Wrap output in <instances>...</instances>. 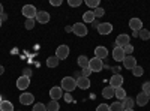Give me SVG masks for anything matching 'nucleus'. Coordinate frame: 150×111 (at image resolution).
I'll use <instances>...</instances> for the list:
<instances>
[{"label":"nucleus","instance_id":"1","mask_svg":"<svg viewBox=\"0 0 150 111\" xmlns=\"http://www.w3.org/2000/svg\"><path fill=\"white\" fill-rule=\"evenodd\" d=\"M75 87H77V80L74 77H65L62 80V90H66L69 93V92L75 90Z\"/></svg>","mask_w":150,"mask_h":111},{"label":"nucleus","instance_id":"2","mask_svg":"<svg viewBox=\"0 0 150 111\" xmlns=\"http://www.w3.org/2000/svg\"><path fill=\"white\" fill-rule=\"evenodd\" d=\"M72 32L75 33V36L83 38V36H87V26L84 23H75L72 26Z\"/></svg>","mask_w":150,"mask_h":111},{"label":"nucleus","instance_id":"3","mask_svg":"<svg viewBox=\"0 0 150 111\" xmlns=\"http://www.w3.org/2000/svg\"><path fill=\"white\" fill-rule=\"evenodd\" d=\"M89 68L92 69V72H101L104 69V62L98 57H93L89 62Z\"/></svg>","mask_w":150,"mask_h":111},{"label":"nucleus","instance_id":"4","mask_svg":"<svg viewBox=\"0 0 150 111\" xmlns=\"http://www.w3.org/2000/svg\"><path fill=\"white\" fill-rule=\"evenodd\" d=\"M21 14L26 17V18H35L36 14H38V11H36V8L33 5H26V6H23Z\"/></svg>","mask_w":150,"mask_h":111},{"label":"nucleus","instance_id":"5","mask_svg":"<svg viewBox=\"0 0 150 111\" xmlns=\"http://www.w3.org/2000/svg\"><path fill=\"white\" fill-rule=\"evenodd\" d=\"M68 56H69V47H68V45H60V47H57L56 57H57L59 60H65Z\"/></svg>","mask_w":150,"mask_h":111},{"label":"nucleus","instance_id":"6","mask_svg":"<svg viewBox=\"0 0 150 111\" xmlns=\"http://www.w3.org/2000/svg\"><path fill=\"white\" fill-rule=\"evenodd\" d=\"M129 44H131V36L125 35V33L119 35L117 38H116V47L123 48V47H126V45H129Z\"/></svg>","mask_w":150,"mask_h":111},{"label":"nucleus","instance_id":"7","mask_svg":"<svg viewBox=\"0 0 150 111\" xmlns=\"http://www.w3.org/2000/svg\"><path fill=\"white\" fill-rule=\"evenodd\" d=\"M35 20L39 23V24H47L50 20H51V17H50V14H48L47 11H38Z\"/></svg>","mask_w":150,"mask_h":111},{"label":"nucleus","instance_id":"8","mask_svg":"<svg viewBox=\"0 0 150 111\" xmlns=\"http://www.w3.org/2000/svg\"><path fill=\"white\" fill-rule=\"evenodd\" d=\"M96 30L99 32V35H102V36L110 35V33L112 32V24H111V23H101Z\"/></svg>","mask_w":150,"mask_h":111},{"label":"nucleus","instance_id":"9","mask_svg":"<svg viewBox=\"0 0 150 111\" xmlns=\"http://www.w3.org/2000/svg\"><path fill=\"white\" fill-rule=\"evenodd\" d=\"M122 84H123V77L120 75V74H117V75H112L111 77V80H110V86L112 89H119V87H122Z\"/></svg>","mask_w":150,"mask_h":111},{"label":"nucleus","instance_id":"10","mask_svg":"<svg viewBox=\"0 0 150 111\" xmlns=\"http://www.w3.org/2000/svg\"><path fill=\"white\" fill-rule=\"evenodd\" d=\"M129 27L132 29V32H140L143 27V21L140 18H131L129 20Z\"/></svg>","mask_w":150,"mask_h":111},{"label":"nucleus","instance_id":"11","mask_svg":"<svg viewBox=\"0 0 150 111\" xmlns=\"http://www.w3.org/2000/svg\"><path fill=\"white\" fill-rule=\"evenodd\" d=\"M35 101V96L32 93H21L20 95V104L21 105H30Z\"/></svg>","mask_w":150,"mask_h":111},{"label":"nucleus","instance_id":"12","mask_svg":"<svg viewBox=\"0 0 150 111\" xmlns=\"http://www.w3.org/2000/svg\"><path fill=\"white\" fill-rule=\"evenodd\" d=\"M29 86H30V78H27V77L21 75V77L17 80V87H18L20 90H26Z\"/></svg>","mask_w":150,"mask_h":111},{"label":"nucleus","instance_id":"13","mask_svg":"<svg viewBox=\"0 0 150 111\" xmlns=\"http://www.w3.org/2000/svg\"><path fill=\"white\" fill-rule=\"evenodd\" d=\"M95 57H98V59H101V60H104V59H107L108 57V50L105 47H96L95 48Z\"/></svg>","mask_w":150,"mask_h":111},{"label":"nucleus","instance_id":"14","mask_svg":"<svg viewBox=\"0 0 150 111\" xmlns=\"http://www.w3.org/2000/svg\"><path fill=\"white\" fill-rule=\"evenodd\" d=\"M123 66L126 68V69H134L137 66V60L134 56H126L123 59Z\"/></svg>","mask_w":150,"mask_h":111},{"label":"nucleus","instance_id":"15","mask_svg":"<svg viewBox=\"0 0 150 111\" xmlns=\"http://www.w3.org/2000/svg\"><path fill=\"white\" fill-rule=\"evenodd\" d=\"M50 96H51L53 101H59L60 98H63V90H62V87H51Z\"/></svg>","mask_w":150,"mask_h":111},{"label":"nucleus","instance_id":"16","mask_svg":"<svg viewBox=\"0 0 150 111\" xmlns=\"http://www.w3.org/2000/svg\"><path fill=\"white\" fill-rule=\"evenodd\" d=\"M125 57H126V56H125V53H123V48L116 47L114 50H112V59H114L116 62H123Z\"/></svg>","mask_w":150,"mask_h":111},{"label":"nucleus","instance_id":"17","mask_svg":"<svg viewBox=\"0 0 150 111\" xmlns=\"http://www.w3.org/2000/svg\"><path fill=\"white\" fill-rule=\"evenodd\" d=\"M150 99H149V95L147 93H144V92H141V93H138L137 95V104H138L140 107H144V105H147V102H149Z\"/></svg>","mask_w":150,"mask_h":111},{"label":"nucleus","instance_id":"18","mask_svg":"<svg viewBox=\"0 0 150 111\" xmlns=\"http://www.w3.org/2000/svg\"><path fill=\"white\" fill-rule=\"evenodd\" d=\"M77 87H80V89H83V90H87V89L90 87V80L86 78V77L78 78V80H77Z\"/></svg>","mask_w":150,"mask_h":111},{"label":"nucleus","instance_id":"19","mask_svg":"<svg viewBox=\"0 0 150 111\" xmlns=\"http://www.w3.org/2000/svg\"><path fill=\"white\" fill-rule=\"evenodd\" d=\"M95 20H96V18H95L93 11H87V12H84V14H83V21L87 23V24H92Z\"/></svg>","mask_w":150,"mask_h":111},{"label":"nucleus","instance_id":"20","mask_svg":"<svg viewBox=\"0 0 150 111\" xmlns=\"http://www.w3.org/2000/svg\"><path fill=\"white\" fill-rule=\"evenodd\" d=\"M102 96L105 98V99H111V98L114 96V89H112L111 86H107V87H104V90H102Z\"/></svg>","mask_w":150,"mask_h":111},{"label":"nucleus","instance_id":"21","mask_svg":"<svg viewBox=\"0 0 150 111\" xmlns=\"http://www.w3.org/2000/svg\"><path fill=\"white\" fill-rule=\"evenodd\" d=\"M122 105H123V110H129V108H134V105H135V101L126 96V98H125V99L122 101Z\"/></svg>","mask_w":150,"mask_h":111},{"label":"nucleus","instance_id":"22","mask_svg":"<svg viewBox=\"0 0 150 111\" xmlns=\"http://www.w3.org/2000/svg\"><path fill=\"white\" fill-rule=\"evenodd\" d=\"M59 63H60V60L56 56H51V57L47 59V66L48 68H56V66H59Z\"/></svg>","mask_w":150,"mask_h":111},{"label":"nucleus","instance_id":"23","mask_svg":"<svg viewBox=\"0 0 150 111\" xmlns=\"http://www.w3.org/2000/svg\"><path fill=\"white\" fill-rule=\"evenodd\" d=\"M0 110L2 111H14V105L9 101H2L0 102Z\"/></svg>","mask_w":150,"mask_h":111},{"label":"nucleus","instance_id":"24","mask_svg":"<svg viewBox=\"0 0 150 111\" xmlns=\"http://www.w3.org/2000/svg\"><path fill=\"white\" fill-rule=\"evenodd\" d=\"M77 62H78V66L84 69V68L89 66V62H90V59H87V56H80Z\"/></svg>","mask_w":150,"mask_h":111},{"label":"nucleus","instance_id":"25","mask_svg":"<svg viewBox=\"0 0 150 111\" xmlns=\"http://www.w3.org/2000/svg\"><path fill=\"white\" fill-rule=\"evenodd\" d=\"M114 96L117 98V99H120V102L126 98V92H125V89L123 87H119V89H116L114 90Z\"/></svg>","mask_w":150,"mask_h":111},{"label":"nucleus","instance_id":"26","mask_svg":"<svg viewBox=\"0 0 150 111\" xmlns=\"http://www.w3.org/2000/svg\"><path fill=\"white\" fill-rule=\"evenodd\" d=\"M59 108H60V105H59V102L57 101H50L48 104H47V111H59Z\"/></svg>","mask_w":150,"mask_h":111},{"label":"nucleus","instance_id":"27","mask_svg":"<svg viewBox=\"0 0 150 111\" xmlns=\"http://www.w3.org/2000/svg\"><path fill=\"white\" fill-rule=\"evenodd\" d=\"M110 111H123V105H122V102H120V101L112 102V104L110 105Z\"/></svg>","mask_w":150,"mask_h":111},{"label":"nucleus","instance_id":"28","mask_svg":"<svg viewBox=\"0 0 150 111\" xmlns=\"http://www.w3.org/2000/svg\"><path fill=\"white\" fill-rule=\"evenodd\" d=\"M138 38H141L143 41H149V38H150V32H149L147 29H141V30H140V35H138Z\"/></svg>","mask_w":150,"mask_h":111},{"label":"nucleus","instance_id":"29","mask_svg":"<svg viewBox=\"0 0 150 111\" xmlns=\"http://www.w3.org/2000/svg\"><path fill=\"white\" fill-rule=\"evenodd\" d=\"M35 23H36V20H35V18H27V20H26V23H24V27H26L27 30H32V29L35 27Z\"/></svg>","mask_w":150,"mask_h":111},{"label":"nucleus","instance_id":"30","mask_svg":"<svg viewBox=\"0 0 150 111\" xmlns=\"http://www.w3.org/2000/svg\"><path fill=\"white\" fill-rule=\"evenodd\" d=\"M132 74H134L135 77H141L143 74H144V69H143V66H138V65H137V66L132 69Z\"/></svg>","mask_w":150,"mask_h":111},{"label":"nucleus","instance_id":"31","mask_svg":"<svg viewBox=\"0 0 150 111\" xmlns=\"http://www.w3.org/2000/svg\"><path fill=\"white\" fill-rule=\"evenodd\" d=\"M86 3H87V6L92 8L93 11H95L96 8H99V0H86Z\"/></svg>","mask_w":150,"mask_h":111},{"label":"nucleus","instance_id":"32","mask_svg":"<svg viewBox=\"0 0 150 111\" xmlns=\"http://www.w3.org/2000/svg\"><path fill=\"white\" fill-rule=\"evenodd\" d=\"M33 111H47V105L42 102H38L33 105Z\"/></svg>","mask_w":150,"mask_h":111},{"label":"nucleus","instance_id":"33","mask_svg":"<svg viewBox=\"0 0 150 111\" xmlns=\"http://www.w3.org/2000/svg\"><path fill=\"white\" fill-rule=\"evenodd\" d=\"M93 14H95V18H101V17H104V14H105V11L99 6V8H96L95 11H93Z\"/></svg>","mask_w":150,"mask_h":111},{"label":"nucleus","instance_id":"34","mask_svg":"<svg viewBox=\"0 0 150 111\" xmlns=\"http://www.w3.org/2000/svg\"><path fill=\"white\" fill-rule=\"evenodd\" d=\"M123 53H125V56H132V53H134V47L129 44V45H126V47H123Z\"/></svg>","mask_w":150,"mask_h":111},{"label":"nucleus","instance_id":"35","mask_svg":"<svg viewBox=\"0 0 150 111\" xmlns=\"http://www.w3.org/2000/svg\"><path fill=\"white\" fill-rule=\"evenodd\" d=\"M69 6H72V8H77V6H81L83 5V0H69Z\"/></svg>","mask_w":150,"mask_h":111},{"label":"nucleus","instance_id":"36","mask_svg":"<svg viewBox=\"0 0 150 111\" xmlns=\"http://www.w3.org/2000/svg\"><path fill=\"white\" fill-rule=\"evenodd\" d=\"M143 92H144V93H147V95H150V81L143 83Z\"/></svg>","mask_w":150,"mask_h":111},{"label":"nucleus","instance_id":"37","mask_svg":"<svg viewBox=\"0 0 150 111\" xmlns=\"http://www.w3.org/2000/svg\"><path fill=\"white\" fill-rule=\"evenodd\" d=\"M96 111H110V105H107V104H99L98 108H96Z\"/></svg>","mask_w":150,"mask_h":111},{"label":"nucleus","instance_id":"38","mask_svg":"<svg viewBox=\"0 0 150 111\" xmlns=\"http://www.w3.org/2000/svg\"><path fill=\"white\" fill-rule=\"evenodd\" d=\"M81 74H83V77H86V78H89V75H90V74H92V69H90L89 66H87V68H84V69L81 71Z\"/></svg>","mask_w":150,"mask_h":111},{"label":"nucleus","instance_id":"39","mask_svg":"<svg viewBox=\"0 0 150 111\" xmlns=\"http://www.w3.org/2000/svg\"><path fill=\"white\" fill-rule=\"evenodd\" d=\"M32 74H33V72H32L30 68H24V69H23V75H24V77L30 78V77H32Z\"/></svg>","mask_w":150,"mask_h":111},{"label":"nucleus","instance_id":"40","mask_svg":"<svg viewBox=\"0 0 150 111\" xmlns=\"http://www.w3.org/2000/svg\"><path fill=\"white\" fill-rule=\"evenodd\" d=\"M50 3H51V6H60L62 0H50Z\"/></svg>","mask_w":150,"mask_h":111},{"label":"nucleus","instance_id":"41","mask_svg":"<svg viewBox=\"0 0 150 111\" xmlns=\"http://www.w3.org/2000/svg\"><path fill=\"white\" fill-rule=\"evenodd\" d=\"M65 96V101L66 102H72V95L71 93H66V95H63Z\"/></svg>","mask_w":150,"mask_h":111},{"label":"nucleus","instance_id":"42","mask_svg":"<svg viewBox=\"0 0 150 111\" xmlns=\"http://www.w3.org/2000/svg\"><path fill=\"white\" fill-rule=\"evenodd\" d=\"M110 69H111L112 72H114V75H117V74L120 72V68H119V66H114V68H110Z\"/></svg>","mask_w":150,"mask_h":111},{"label":"nucleus","instance_id":"43","mask_svg":"<svg viewBox=\"0 0 150 111\" xmlns=\"http://www.w3.org/2000/svg\"><path fill=\"white\" fill-rule=\"evenodd\" d=\"M65 32H66V33H71V32H72V26H66V27H65Z\"/></svg>","mask_w":150,"mask_h":111},{"label":"nucleus","instance_id":"44","mask_svg":"<svg viewBox=\"0 0 150 111\" xmlns=\"http://www.w3.org/2000/svg\"><path fill=\"white\" fill-rule=\"evenodd\" d=\"M138 35H140V32H132V38H138Z\"/></svg>","mask_w":150,"mask_h":111},{"label":"nucleus","instance_id":"45","mask_svg":"<svg viewBox=\"0 0 150 111\" xmlns=\"http://www.w3.org/2000/svg\"><path fill=\"white\" fill-rule=\"evenodd\" d=\"M3 14H5V12H3V5H2V3H0V17H2Z\"/></svg>","mask_w":150,"mask_h":111},{"label":"nucleus","instance_id":"46","mask_svg":"<svg viewBox=\"0 0 150 111\" xmlns=\"http://www.w3.org/2000/svg\"><path fill=\"white\" fill-rule=\"evenodd\" d=\"M0 18H2V21H6V20H8V15H6V14H3Z\"/></svg>","mask_w":150,"mask_h":111},{"label":"nucleus","instance_id":"47","mask_svg":"<svg viewBox=\"0 0 150 111\" xmlns=\"http://www.w3.org/2000/svg\"><path fill=\"white\" fill-rule=\"evenodd\" d=\"M3 72H5V68H3L2 65H0V75H2V74H3Z\"/></svg>","mask_w":150,"mask_h":111},{"label":"nucleus","instance_id":"48","mask_svg":"<svg viewBox=\"0 0 150 111\" xmlns=\"http://www.w3.org/2000/svg\"><path fill=\"white\" fill-rule=\"evenodd\" d=\"M2 24H3V21H2V18H0V27H2Z\"/></svg>","mask_w":150,"mask_h":111},{"label":"nucleus","instance_id":"49","mask_svg":"<svg viewBox=\"0 0 150 111\" xmlns=\"http://www.w3.org/2000/svg\"><path fill=\"white\" fill-rule=\"evenodd\" d=\"M123 111H134V110H132V108H129V110H123Z\"/></svg>","mask_w":150,"mask_h":111},{"label":"nucleus","instance_id":"50","mask_svg":"<svg viewBox=\"0 0 150 111\" xmlns=\"http://www.w3.org/2000/svg\"><path fill=\"white\" fill-rule=\"evenodd\" d=\"M2 101H3V99H2V95H0V102H2Z\"/></svg>","mask_w":150,"mask_h":111},{"label":"nucleus","instance_id":"51","mask_svg":"<svg viewBox=\"0 0 150 111\" xmlns=\"http://www.w3.org/2000/svg\"><path fill=\"white\" fill-rule=\"evenodd\" d=\"M149 99H150V95H149Z\"/></svg>","mask_w":150,"mask_h":111},{"label":"nucleus","instance_id":"52","mask_svg":"<svg viewBox=\"0 0 150 111\" xmlns=\"http://www.w3.org/2000/svg\"><path fill=\"white\" fill-rule=\"evenodd\" d=\"M0 111H2V110H0Z\"/></svg>","mask_w":150,"mask_h":111}]
</instances>
